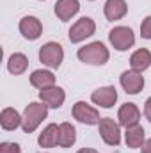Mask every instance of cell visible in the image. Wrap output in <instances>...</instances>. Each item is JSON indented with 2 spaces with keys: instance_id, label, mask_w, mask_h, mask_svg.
<instances>
[{
  "instance_id": "2e32d148",
  "label": "cell",
  "mask_w": 151,
  "mask_h": 153,
  "mask_svg": "<svg viewBox=\"0 0 151 153\" xmlns=\"http://www.w3.org/2000/svg\"><path fill=\"white\" fill-rule=\"evenodd\" d=\"M41 148H53L55 144H59V126L57 125H48L38 139Z\"/></svg>"
},
{
  "instance_id": "52a82bcc",
  "label": "cell",
  "mask_w": 151,
  "mask_h": 153,
  "mask_svg": "<svg viewBox=\"0 0 151 153\" xmlns=\"http://www.w3.org/2000/svg\"><path fill=\"white\" fill-rule=\"evenodd\" d=\"M73 117L80 123H85V125H98L101 119L100 112L85 102H76L73 105Z\"/></svg>"
},
{
  "instance_id": "277c9868",
  "label": "cell",
  "mask_w": 151,
  "mask_h": 153,
  "mask_svg": "<svg viewBox=\"0 0 151 153\" xmlns=\"http://www.w3.org/2000/svg\"><path fill=\"white\" fill-rule=\"evenodd\" d=\"M109 39H110L112 46L115 50H119V52H124V50L132 48L133 43H135L133 30H132L130 27H123V25L114 27L112 30L109 32Z\"/></svg>"
},
{
  "instance_id": "7402d4cb",
  "label": "cell",
  "mask_w": 151,
  "mask_h": 153,
  "mask_svg": "<svg viewBox=\"0 0 151 153\" xmlns=\"http://www.w3.org/2000/svg\"><path fill=\"white\" fill-rule=\"evenodd\" d=\"M141 34L144 39H151V16L144 18V22L141 25Z\"/></svg>"
},
{
  "instance_id": "ba28073f",
  "label": "cell",
  "mask_w": 151,
  "mask_h": 153,
  "mask_svg": "<svg viewBox=\"0 0 151 153\" xmlns=\"http://www.w3.org/2000/svg\"><path fill=\"white\" fill-rule=\"evenodd\" d=\"M91 100H93L96 105L103 107V109H110L114 103L117 102V91H115L114 85L100 87V89H96V91L91 94Z\"/></svg>"
},
{
  "instance_id": "8fae6325",
  "label": "cell",
  "mask_w": 151,
  "mask_h": 153,
  "mask_svg": "<svg viewBox=\"0 0 151 153\" xmlns=\"http://www.w3.org/2000/svg\"><path fill=\"white\" fill-rule=\"evenodd\" d=\"M20 32L23 34L25 39L34 41V39H38L39 36H41L43 25H41V22H39L36 16H25V18H21V22H20Z\"/></svg>"
},
{
  "instance_id": "cb8c5ba5",
  "label": "cell",
  "mask_w": 151,
  "mask_h": 153,
  "mask_svg": "<svg viewBox=\"0 0 151 153\" xmlns=\"http://www.w3.org/2000/svg\"><path fill=\"white\" fill-rule=\"evenodd\" d=\"M144 116L151 121V98H148L146 103H144Z\"/></svg>"
},
{
  "instance_id": "3957f363",
  "label": "cell",
  "mask_w": 151,
  "mask_h": 153,
  "mask_svg": "<svg viewBox=\"0 0 151 153\" xmlns=\"http://www.w3.org/2000/svg\"><path fill=\"white\" fill-rule=\"evenodd\" d=\"M62 59H64V52L59 43L50 41L39 48V61L43 64H46L48 68H59Z\"/></svg>"
},
{
  "instance_id": "484cf974",
  "label": "cell",
  "mask_w": 151,
  "mask_h": 153,
  "mask_svg": "<svg viewBox=\"0 0 151 153\" xmlns=\"http://www.w3.org/2000/svg\"><path fill=\"white\" fill-rule=\"evenodd\" d=\"M76 153H98V152L93 150V148H82V150H78Z\"/></svg>"
},
{
  "instance_id": "d6986e66",
  "label": "cell",
  "mask_w": 151,
  "mask_h": 153,
  "mask_svg": "<svg viewBox=\"0 0 151 153\" xmlns=\"http://www.w3.org/2000/svg\"><path fill=\"white\" fill-rule=\"evenodd\" d=\"M76 130L71 123H61L59 125V146L61 148H70L75 144Z\"/></svg>"
},
{
  "instance_id": "44dd1931",
  "label": "cell",
  "mask_w": 151,
  "mask_h": 153,
  "mask_svg": "<svg viewBox=\"0 0 151 153\" xmlns=\"http://www.w3.org/2000/svg\"><path fill=\"white\" fill-rule=\"evenodd\" d=\"M29 66V61L23 53H13L7 61V70L13 73V75H21Z\"/></svg>"
},
{
  "instance_id": "7c38bea8",
  "label": "cell",
  "mask_w": 151,
  "mask_h": 153,
  "mask_svg": "<svg viewBox=\"0 0 151 153\" xmlns=\"http://www.w3.org/2000/svg\"><path fill=\"white\" fill-rule=\"evenodd\" d=\"M39 98H41L43 103H46L48 107L59 109V107L64 103L66 94H64V91H62L61 87L52 85V87H48V89H41V91H39Z\"/></svg>"
},
{
  "instance_id": "30bf717a",
  "label": "cell",
  "mask_w": 151,
  "mask_h": 153,
  "mask_svg": "<svg viewBox=\"0 0 151 153\" xmlns=\"http://www.w3.org/2000/svg\"><path fill=\"white\" fill-rule=\"evenodd\" d=\"M117 119H119V125L124 126V128L133 126V125H139L141 111L137 109L135 103H124V105H121V109L117 112Z\"/></svg>"
},
{
  "instance_id": "5bb4252c",
  "label": "cell",
  "mask_w": 151,
  "mask_h": 153,
  "mask_svg": "<svg viewBox=\"0 0 151 153\" xmlns=\"http://www.w3.org/2000/svg\"><path fill=\"white\" fill-rule=\"evenodd\" d=\"M105 16H107V20H110V22H115V20H121L124 14H126V11H128V5H126V2L124 0H107L105 2Z\"/></svg>"
},
{
  "instance_id": "8992f818",
  "label": "cell",
  "mask_w": 151,
  "mask_h": 153,
  "mask_svg": "<svg viewBox=\"0 0 151 153\" xmlns=\"http://www.w3.org/2000/svg\"><path fill=\"white\" fill-rule=\"evenodd\" d=\"M100 135L101 139L109 144V146H117L121 143V130H119V125L114 121L112 117H101L100 123Z\"/></svg>"
},
{
  "instance_id": "4fadbf2b",
  "label": "cell",
  "mask_w": 151,
  "mask_h": 153,
  "mask_svg": "<svg viewBox=\"0 0 151 153\" xmlns=\"http://www.w3.org/2000/svg\"><path fill=\"white\" fill-rule=\"evenodd\" d=\"M80 9L78 0H57L55 4V14L61 22H68L75 16Z\"/></svg>"
},
{
  "instance_id": "9a60e30c",
  "label": "cell",
  "mask_w": 151,
  "mask_h": 153,
  "mask_svg": "<svg viewBox=\"0 0 151 153\" xmlns=\"http://www.w3.org/2000/svg\"><path fill=\"white\" fill-rule=\"evenodd\" d=\"M150 64H151V52L146 50V48H141V50L133 52L132 57H130V66H132L133 71H139L141 73V71L148 70Z\"/></svg>"
},
{
  "instance_id": "ac0fdd59",
  "label": "cell",
  "mask_w": 151,
  "mask_h": 153,
  "mask_svg": "<svg viewBox=\"0 0 151 153\" xmlns=\"http://www.w3.org/2000/svg\"><path fill=\"white\" fill-rule=\"evenodd\" d=\"M124 141L128 148H141L144 144V128L141 125H133L126 128L124 134Z\"/></svg>"
},
{
  "instance_id": "5b68a950",
  "label": "cell",
  "mask_w": 151,
  "mask_h": 153,
  "mask_svg": "<svg viewBox=\"0 0 151 153\" xmlns=\"http://www.w3.org/2000/svg\"><path fill=\"white\" fill-rule=\"evenodd\" d=\"M94 30H96L94 22H93L91 18L84 16V18L76 20L75 23L71 25V29H70V34H68V36H70V41H71V43H80V41H84L85 38L93 36V34H94Z\"/></svg>"
},
{
  "instance_id": "9c48e42d",
  "label": "cell",
  "mask_w": 151,
  "mask_h": 153,
  "mask_svg": "<svg viewBox=\"0 0 151 153\" xmlns=\"http://www.w3.org/2000/svg\"><path fill=\"white\" fill-rule=\"evenodd\" d=\"M119 80H121L123 89H124L128 94H137V93H141L142 87H144V76L141 75L139 71H133V70L124 71Z\"/></svg>"
},
{
  "instance_id": "d4e9b609",
  "label": "cell",
  "mask_w": 151,
  "mask_h": 153,
  "mask_svg": "<svg viewBox=\"0 0 151 153\" xmlns=\"http://www.w3.org/2000/svg\"><path fill=\"white\" fill-rule=\"evenodd\" d=\"M142 153H151V139L144 141V144H142Z\"/></svg>"
},
{
  "instance_id": "e0dca14e",
  "label": "cell",
  "mask_w": 151,
  "mask_h": 153,
  "mask_svg": "<svg viewBox=\"0 0 151 153\" xmlns=\"http://www.w3.org/2000/svg\"><path fill=\"white\" fill-rule=\"evenodd\" d=\"M30 84L38 89H48L52 85H55V76L52 71H46V70H36L32 75H30Z\"/></svg>"
},
{
  "instance_id": "603a6c76",
  "label": "cell",
  "mask_w": 151,
  "mask_h": 153,
  "mask_svg": "<svg viewBox=\"0 0 151 153\" xmlns=\"http://www.w3.org/2000/svg\"><path fill=\"white\" fill-rule=\"evenodd\" d=\"M0 153H20V146L16 143H2Z\"/></svg>"
},
{
  "instance_id": "6da1fadb",
  "label": "cell",
  "mask_w": 151,
  "mask_h": 153,
  "mask_svg": "<svg viewBox=\"0 0 151 153\" xmlns=\"http://www.w3.org/2000/svg\"><path fill=\"white\" fill-rule=\"evenodd\" d=\"M76 57L85 62V64H94V66H101L109 61V50L103 43L100 41H94V43H89L82 48H78L76 52Z\"/></svg>"
},
{
  "instance_id": "ffe728a7",
  "label": "cell",
  "mask_w": 151,
  "mask_h": 153,
  "mask_svg": "<svg viewBox=\"0 0 151 153\" xmlns=\"http://www.w3.org/2000/svg\"><path fill=\"white\" fill-rule=\"evenodd\" d=\"M0 125L4 130H14L21 125V116L18 114L13 107H7L0 114Z\"/></svg>"
},
{
  "instance_id": "7a4b0ae2",
  "label": "cell",
  "mask_w": 151,
  "mask_h": 153,
  "mask_svg": "<svg viewBox=\"0 0 151 153\" xmlns=\"http://www.w3.org/2000/svg\"><path fill=\"white\" fill-rule=\"evenodd\" d=\"M48 114V105L46 103H38L32 102L25 107V112L21 116V128L25 134H30L41 125V121Z\"/></svg>"
}]
</instances>
